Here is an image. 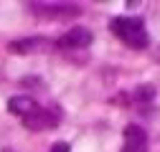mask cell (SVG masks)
I'll return each instance as SVG.
<instances>
[{
  "mask_svg": "<svg viewBox=\"0 0 160 152\" xmlns=\"http://www.w3.org/2000/svg\"><path fill=\"white\" fill-rule=\"evenodd\" d=\"M36 107H38V104H36L31 97H13V99L8 102V112H10V114H18L21 119L26 117V114H31Z\"/></svg>",
  "mask_w": 160,
  "mask_h": 152,
  "instance_id": "7",
  "label": "cell"
},
{
  "mask_svg": "<svg viewBox=\"0 0 160 152\" xmlns=\"http://www.w3.org/2000/svg\"><path fill=\"white\" fill-rule=\"evenodd\" d=\"M109 31L122 41L125 46L130 48H145L148 46V31H145V21L142 18H137V15H117L112 18V23H109Z\"/></svg>",
  "mask_w": 160,
  "mask_h": 152,
  "instance_id": "1",
  "label": "cell"
},
{
  "mask_svg": "<svg viewBox=\"0 0 160 152\" xmlns=\"http://www.w3.org/2000/svg\"><path fill=\"white\" fill-rule=\"evenodd\" d=\"M3 152H13V150H3Z\"/></svg>",
  "mask_w": 160,
  "mask_h": 152,
  "instance_id": "9",
  "label": "cell"
},
{
  "mask_svg": "<svg viewBox=\"0 0 160 152\" xmlns=\"http://www.w3.org/2000/svg\"><path fill=\"white\" fill-rule=\"evenodd\" d=\"M31 10L41 18H48V21H66V18L82 13V8L69 5V3H33Z\"/></svg>",
  "mask_w": 160,
  "mask_h": 152,
  "instance_id": "3",
  "label": "cell"
},
{
  "mask_svg": "<svg viewBox=\"0 0 160 152\" xmlns=\"http://www.w3.org/2000/svg\"><path fill=\"white\" fill-rule=\"evenodd\" d=\"M51 152H69V142H56Z\"/></svg>",
  "mask_w": 160,
  "mask_h": 152,
  "instance_id": "8",
  "label": "cell"
},
{
  "mask_svg": "<svg viewBox=\"0 0 160 152\" xmlns=\"http://www.w3.org/2000/svg\"><path fill=\"white\" fill-rule=\"evenodd\" d=\"M122 152H148V132L140 124H127L125 127Z\"/></svg>",
  "mask_w": 160,
  "mask_h": 152,
  "instance_id": "5",
  "label": "cell"
},
{
  "mask_svg": "<svg viewBox=\"0 0 160 152\" xmlns=\"http://www.w3.org/2000/svg\"><path fill=\"white\" fill-rule=\"evenodd\" d=\"M89 43H92V31H87L82 26H76V28H71L56 38L58 48H87Z\"/></svg>",
  "mask_w": 160,
  "mask_h": 152,
  "instance_id": "4",
  "label": "cell"
},
{
  "mask_svg": "<svg viewBox=\"0 0 160 152\" xmlns=\"http://www.w3.org/2000/svg\"><path fill=\"white\" fill-rule=\"evenodd\" d=\"M8 48L13 53H36V51L48 48V38H41V36H36V38H18V41H13Z\"/></svg>",
  "mask_w": 160,
  "mask_h": 152,
  "instance_id": "6",
  "label": "cell"
},
{
  "mask_svg": "<svg viewBox=\"0 0 160 152\" xmlns=\"http://www.w3.org/2000/svg\"><path fill=\"white\" fill-rule=\"evenodd\" d=\"M58 122H61V109H58L56 104H51V107H36L31 114L23 117V127L33 129V132L53 129V127H58Z\"/></svg>",
  "mask_w": 160,
  "mask_h": 152,
  "instance_id": "2",
  "label": "cell"
}]
</instances>
